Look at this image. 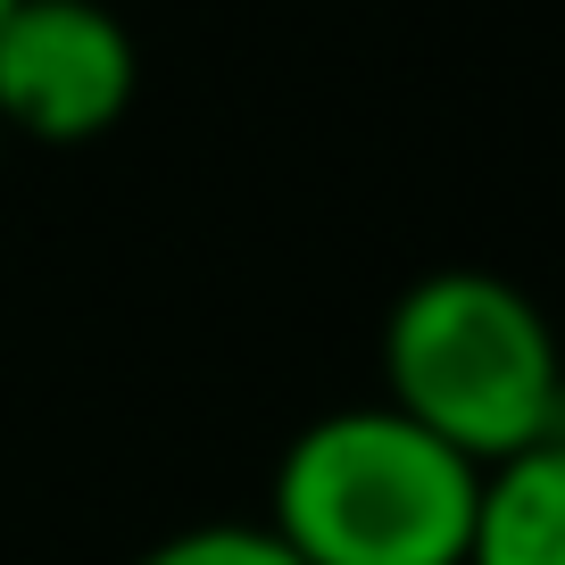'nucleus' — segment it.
I'll return each instance as SVG.
<instances>
[{
    "instance_id": "nucleus-1",
    "label": "nucleus",
    "mask_w": 565,
    "mask_h": 565,
    "mask_svg": "<svg viewBox=\"0 0 565 565\" xmlns=\"http://www.w3.org/2000/svg\"><path fill=\"white\" fill-rule=\"evenodd\" d=\"M482 466L407 424L391 399L324 407L266 482V532L300 565H466Z\"/></svg>"
},
{
    "instance_id": "nucleus-2",
    "label": "nucleus",
    "mask_w": 565,
    "mask_h": 565,
    "mask_svg": "<svg viewBox=\"0 0 565 565\" xmlns=\"http://www.w3.org/2000/svg\"><path fill=\"white\" fill-rule=\"evenodd\" d=\"M383 399L491 475L565 433V358L532 291L491 266H433L383 317Z\"/></svg>"
},
{
    "instance_id": "nucleus-3",
    "label": "nucleus",
    "mask_w": 565,
    "mask_h": 565,
    "mask_svg": "<svg viewBox=\"0 0 565 565\" xmlns=\"http://www.w3.org/2000/svg\"><path fill=\"white\" fill-rule=\"evenodd\" d=\"M141 51L108 0H18L0 18V134L84 150L134 108Z\"/></svg>"
},
{
    "instance_id": "nucleus-4",
    "label": "nucleus",
    "mask_w": 565,
    "mask_h": 565,
    "mask_svg": "<svg viewBox=\"0 0 565 565\" xmlns=\"http://www.w3.org/2000/svg\"><path fill=\"white\" fill-rule=\"evenodd\" d=\"M466 565H565V433L482 475Z\"/></svg>"
},
{
    "instance_id": "nucleus-5",
    "label": "nucleus",
    "mask_w": 565,
    "mask_h": 565,
    "mask_svg": "<svg viewBox=\"0 0 565 565\" xmlns=\"http://www.w3.org/2000/svg\"><path fill=\"white\" fill-rule=\"evenodd\" d=\"M134 565H300L266 524H183L159 548H141Z\"/></svg>"
},
{
    "instance_id": "nucleus-6",
    "label": "nucleus",
    "mask_w": 565,
    "mask_h": 565,
    "mask_svg": "<svg viewBox=\"0 0 565 565\" xmlns=\"http://www.w3.org/2000/svg\"><path fill=\"white\" fill-rule=\"evenodd\" d=\"M9 9H18V0H0V18H9Z\"/></svg>"
},
{
    "instance_id": "nucleus-7",
    "label": "nucleus",
    "mask_w": 565,
    "mask_h": 565,
    "mask_svg": "<svg viewBox=\"0 0 565 565\" xmlns=\"http://www.w3.org/2000/svg\"><path fill=\"white\" fill-rule=\"evenodd\" d=\"M0 150H9V134H0Z\"/></svg>"
}]
</instances>
